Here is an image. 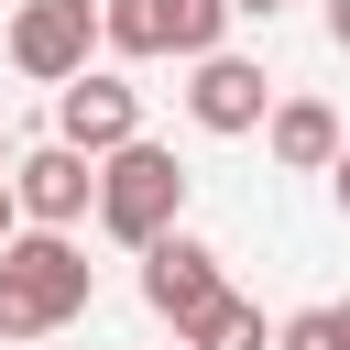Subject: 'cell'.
Masks as SVG:
<instances>
[{"instance_id": "6da1fadb", "label": "cell", "mask_w": 350, "mask_h": 350, "mask_svg": "<svg viewBox=\"0 0 350 350\" xmlns=\"http://www.w3.org/2000/svg\"><path fill=\"white\" fill-rule=\"evenodd\" d=\"M88 295H98V262H88L66 230H22V241L0 252V339H11V350H44L55 328H77Z\"/></svg>"}, {"instance_id": "7a4b0ae2", "label": "cell", "mask_w": 350, "mask_h": 350, "mask_svg": "<svg viewBox=\"0 0 350 350\" xmlns=\"http://www.w3.org/2000/svg\"><path fill=\"white\" fill-rule=\"evenodd\" d=\"M175 219H186V164H175L164 142H131V153L98 164V230H109L120 252L175 241Z\"/></svg>"}, {"instance_id": "3957f363", "label": "cell", "mask_w": 350, "mask_h": 350, "mask_svg": "<svg viewBox=\"0 0 350 350\" xmlns=\"http://www.w3.org/2000/svg\"><path fill=\"white\" fill-rule=\"evenodd\" d=\"M230 22H241L230 0H98V44L109 55H186V66H208V55H230L219 44Z\"/></svg>"}, {"instance_id": "277c9868", "label": "cell", "mask_w": 350, "mask_h": 350, "mask_svg": "<svg viewBox=\"0 0 350 350\" xmlns=\"http://www.w3.org/2000/svg\"><path fill=\"white\" fill-rule=\"evenodd\" d=\"M88 44H98V0H22L11 11V66L55 98L88 77Z\"/></svg>"}, {"instance_id": "5b68a950", "label": "cell", "mask_w": 350, "mask_h": 350, "mask_svg": "<svg viewBox=\"0 0 350 350\" xmlns=\"http://www.w3.org/2000/svg\"><path fill=\"white\" fill-rule=\"evenodd\" d=\"M55 142H66V153H88V164L131 153V142H142V88H120L109 66H88V77L55 98Z\"/></svg>"}, {"instance_id": "8992f818", "label": "cell", "mask_w": 350, "mask_h": 350, "mask_svg": "<svg viewBox=\"0 0 350 350\" xmlns=\"http://www.w3.org/2000/svg\"><path fill=\"white\" fill-rule=\"evenodd\" d=\"M186 120L219 131V142L262 131V120H273V77H262V55H208V66H186Z\"/></svg>"}, {"instance_id": "52a82bcc", "label": "cell", "mask_w": 350, "mask_h": 350, "mask_svg": "<svg viewBox=\"0 0 350 350\" xmlns=\"http://www.w3.org/2000/svg\"><path fill=\"white\" fill-rule=\"evenodd\" d=\"M11 197H22L33 230H77V219H98V164L66 153V142H33V153L11 164Z\"/></svg>"}, {"instance_id": "ba28073f", "label": "cell", "mask_w": 350, "mask_h": 350, "mask_svg": "<svg viewBox=\"0 0 350 350\" xmlns=\"http://www.w3.org/2000/svg\"><path fill=\"white\" fill-rule=\"evenodd\" d=\"M219 295H230V273H219V252H208L197 230H175V241H153V252H142V306H153V317L197 328Z\"/></svg>"}, {"instance_id": "9c48e42d", "label": "cell", "mask_w": 350, "mask_h": 350, "mask_svg": "<svg viewBox=\"0 0 350 350\" xmlns=\"http://www.w3.org/2000/svg\"><path fill=\"white\" fill-rule=\"evenodd\" d=\"M262 142H273V164L284 175H339V109L328 98H273V120H262Z\"/></svg>"}, {"instance_id": "30bf717a", "label": "cell", "mask_w": 350, "mask_h": 350, "mask_svg": "<svg viewBox=\"0 0 350 350\" xmlns=\"http://www.w3.org/2000/svg\"><path fill=\"white\" fill-rule=\"evenodd\" d=\"M175 339H186V350H273V339H262V306H252V295H219V306H208L197 328H175Z\"/></svg>"}, {"instance_id": "8fae6325", "label": "cell", "mask_w": 350, "mask_h": 350, "mask_svg": "<svg viewBox=\"0 0 350 350\" xmlns=\"http://www.w3.org/2000/svg\"><path fill=\"white\" fill-rule=\"evenodd\" d=\"M273 350H350V317H339V306H295V317L273 328Z\"/></svg>"}, {"instance_id": "7c38bea8", "label": "cell", "mask_w": 350, "mask_h": 350, "mask_svg": "<svg viewBox=\"0 0 350 350\" xmlns=\"http://www.w3.org/2000/svg\"><path fill=\"white\" fill-rule=\"evenodd\" d=\"M11 219H22V197H11V175H0V252H11V241H22V230H11Z\"/></svg>"}, {"instance_id": "4fadbf2b", "label": "cell", "mask_w": 350, "mask_h": 350, "mask_svg": "<svg viewBox=\"0 0 350 350\" xmlns=\"http://www.w3.org/2000/svg\"><path fill=\"white\" fill-rule=\"evenodd\" d=\"M328 44H339V55H350V0H328Z\"/></svg>"}, {"instance_id": "5bb4252c", "label": "cell", "mask_w": 350, "mask_h": 350, "mask_svg": "<svg viewBox=\"0 0 350 350\" xmlns=\"http://www.w3.org/2000/svg\"><path fill=\"white\" fill-rule=\"evenodd\" d=\"M230 11H241V22H273V11H284V0H230Z\"/></svg>"}, {"instance_id": "9a60e30c", "label": "cell", "mask_w": 350, "mask_h": 350, "mask_svg": "<svg viewBox=\"0 0 350 350\" xmlns=\"http://www.w3.org/2000/svg\"><path fill=\"white\" fill-rule=\"evenodd\" d=\"M328 186H339V208H350V153H339V175H328Z\"/></svg>"}, {"instance_id": "2e32d148", "label": "cell", "mask_w": 350, "mask_h": 350, "mask_svg": "<svg viewBox=\"0 0 350 350\" xmlns=\"http://www.w3.org/2000/svg\"><path fill=\"white\" fill-rule=\"evenodd\" d=\"M11 164H22V153H11V131H0V175H11Z\"/></svg>"}, {"instance_id": "e0dca14e", "label": "cell", "mask_w": 350, "mask_h": 350, "mask_svg": "<svg viewBox=\"0 0 350 350\" xmlns=\"http://www.w3.org/2000/svg\"><path fill=\"white\" fill-rule=\"evenodd\" d=\"M339 317H350V306H339Z\"/></svg>"}]
</instances>
